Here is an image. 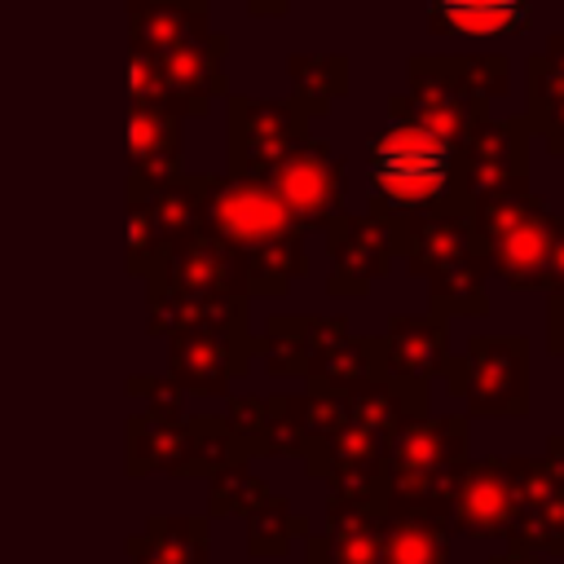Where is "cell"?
Instances as JSON below:
<instances>
[{
  "mask_svg": "<svg viewBox=\"0 0 564 564\" xmlns=\"http://www.w3.org/2000/svg\"><path fill=\"white\" fill-rule=\"evenodd\" d=\"M304 449H308V432H304L300 397L295 392L264 397V423L251 436V458H304Z\"/></svg>",
  "mask_w": 564,
  "mask_h": 564,
  "instance_id": "e575fe53",
  "label": "cell"
},
{
  "mask_svg": "<svg viewBox=\"0 0 564 564\" xmlns=\"http://www.w3.org/2000/svg\"><path fill=\"white\" fill-rule=\"evenodd\" d=\"M242 4H247V9L256 13V18H282L291 0H242Z\"/></svg>",
  "mask_w": 564,
  "mask_h": 564,
  "instance_id": "b9f144b4",
  "label": "cell"
},
{
  "mask_svg": "<svg viewBox=\"0 0 564 564\" xmlns=\"http://www.w3.org/2000/svg\"><path fill=\"white\" fill-rule=\"evenodd\" d=\"M128 564H212L207 516H150L128 538Z\"/></svg>",
  "mask_w": 564,
  "mask_h": 564,
  "instance_id": "83f0119b",
  "label": "cell"
},
{
  "mask_svg": "<svg viewBox=\"0 0 564 564\" xmlns=\"http://www.w3.org/2000/svg\"><path fill=\"white\" fill-rule=\"evenodd\" d=\"M383 551V507L326 498V533H308V564H379Z\"/></svg>",
  "mask_w": 564,
  "mask_h": 564,
  "instance_id": "44dd1931",
  "label": "cell"
},
{
  "mask_svg": "<svg viewBox=\"0 0 564 564\" xmlns=\"http://www.w3.org/2000/svg\"><path fill=\"white\" fill-rule=\"evenodd\" d=\"M234 256H238V291H242V300L286 295L295 278H308L304 234L300 238H282V242H264V247H247V251H234Z\"/></svg>",
  "mask_w": 564,
  "mask_h": 564,
  "instance_id": "f546056e",
  "label": "cell"
},
{
  "mask_svg": "<svg viewBox=\"0 0 564 564\" xmlns=\"http://www.w3.org/2000/svg\"><path fill=\"white\" fill-rule=\"evenodd\" d=\"M467 458V414H423L401 423L383 441V516H445Z\"/></svg>",
  "mask_w": 564,
  "mask_h": 564,
  "instance_id": "277c9868",
  "label": "cell"
},
{
  "mask_svg": "<svg viewBox=\"0 0 564 564\" xmlns=\"http://www.w3.org/2000/svg\"><path fill=\"white\" fill-rule=\"evenodd\" d=\"M212 35V0H128V48L167 53Z\"/></svg>",
  "mask_w": 564,
  "mask_h": 564,
  "instance_id": "7402d4cb",
  "label": "cell"
},
{
  "mask_svg": "<svg viewBox=\"0 0 564 564\" xmlns=\"http://www.w3.org/2000/svg\"><path fill=\"white\" fill-rule=\"evenodd\" d=\"M308 115L282 97H242L229 93L225 97V159H229V176H251L264 181L286 154H295L313 132H308Z\"/></svg>",
  "mask_w": 564,
  "mask_h": 564,
  "instance_id": "52a82bcc",
  "label": "cell"
},
{
  "mask_svg": "<svg viewBox=\"0 0 564 564\" xmlns=\"http://www.w3.org/2000/svg\"><path fill=\"white\" fill-rule=\"evenodd\" d=\"M546 348H551V357L564 361V291L546 295Z\"/></svg>",
  "mask_w": 564,
  "mask_h": 564,
  "instance_id": "ab89813d",
  "label": "cell"
},
{
  "mask_svg": "<svg viewBox=\"0 0 564 564\" xmlns=\"http://www.w3.org/2000/svg\"><path fill=\"white\" fill-rule=\"evenodd\" d=\"M198 234H212L216 242L247 251V247H264V242H282V238H300V225L291 220V212L282 207V198L251 176H212L203 181V216H198Z\"/></svg>",
  "mask_w": 564,
  "mask_h": 564,
  "instance_id": "ba28073f",
  "label": "cell"
},
{
  "mask_svg": "<svg viewBox=\"0 0 564 564\" xmlns=\"http://www.w3.org/2000/svg\"><path fill=\"white\" fill-rule=\"evenodd\" d=\"M397 260L423 282L432 317H485V260L476 251L471 216L467 212H423V216H392Z\"/></svg>",
  "mask_w": 564,
  "mask_h": 564,
  "instance_id": "3957f363",
  "label": "cell"
},
{
  "mask_svg": "<svg viewBox=\"0 0 564 564\" xmlns=\"http://www.w3.org/2000/svg\"><path fill=\"white\" fill-rule=\"evenodd\" d=\"M189 449L185 410H132L128 414V476H172Z\"/></svg>",
  "mask_w": 564,
  "mask_h": 564,
  "instance_id": "484cf974",
  "label": "cell"
},
{
  "mask_svg": "<svg viewBox=\"0 0 564 564\" xmlns=\"http://www.w3.org/2000/svg\"><path fill=\"white\" fill-rule=\"evenodd\" d=\"M273 489L264 485V476H251L247 463H234L216 476H207V516H251Z\"/></svg>",
  "mask_w": 564,
  "mask_h": 564,
  "instance_id": "8d00e7d4",
  "label": "cell"
},
{
  "mask_svg": "<svg viewBox=\"0 0 564 564\" xmlns=\"http://www.w3.org/2000/svg\"><path fill=\"white\" fill-rule=\"evenodd\" d=\"M242 295L238 291V256L234 247L216 242L212 234H189L185 242L167 247L145 273V300H216Z\"/></svg>",
  "mask_w": 564,
  "mask_h": 564,
  "instance_id": "7c38bea8",
  "label": "cell"
},
{
  "mask_svg": "<svg viewBox=\"0 0 564 564\" xmlns=\"http://www.w3.org/2000/svg\"><path fill=\"white\" fill-rule=\"evenodd\" d=\"M370 370H375V335H344L339 344H330L326 352L313 357V366H308V383L352 388V383L366 379Z\"/></svg>",
  "mask_w": 564,
  "mask_h": 564,
  "instance_id": "d590c367",
  "label": "cell"
},
{
  "mask_svg": "<svg viewBox=\"0 0 564 564\" xmlns=\"http://www.w3.org/2000/svg\"><path fill=\"white\" fill-rule=\"evenodd\" d=\"M344 410H348V423H357L370 436L388 441L401 423L427 414V388H405V383H392V379L370 370L366 379L344 388Z\"/></svg>",
  "mask_w": 564,
  "mask_h": 564,
  "instance_id": "cb8c5ba5",
  "label": "cell"
},
{
  "mask_svg": "<svg viewBox=\"0 0 564 564\" xmlns=\"http://www.w3.org/2000/svg\"><path fill=\"white\" fill-rule=\"evenodd\" d=\"M524 123L546 137L551 154H564V35H551L546 53L524 66Z\"/></svg>",
  "mask_w": 564,
  "mask_h": 564,
  "instance_id": "d4e9b609",
  "label": "cell"
},
{
  "mask_svg": "<svg viewBox=\"0 0 564 564\" xmlns=\"http://www.w3.org/2000/svg\"><path fill=\"white\" fill-rule=\"evenodd\" d=\"M564 291V216H555V234H551V269H546V295Z\"/></svg>",
  "mask_w": 564,
  "mask_h": 564,
  "instance_id": "60d3db41",
  "label": "cell"
},
{
  "mask_svg": "<svg viewBox=\"0 0 564 564\" xmlns=\"http://www.w3.org/2000/svg\"><path fill=\"white\" fill-rule=\"evenodd\" d=\"M128 101L132 106H163V84L150 53L128 48Z\"/></svg>",
  "mask_w": 564,
  "mask_h": 564,
  "instance_id": "74e56055",
  "label": "cell"
},
{
  "mask_svg": "<svg viewBox=\"0 0 564 564\" xmlns=\"http://www.w3.org/2000/svg\"><path fill=\"white\" fill-rule=\"evenodd\" d=\"M203 181L207 172L198 176H176L167 185H154V189H128V203L145 216V229H150V242H154V260L185 242L189 234H198V216H203Z\"/></svg>",
  "mask_w": 564,
  "mask_h": 564,
  "instance_id": "603a6c76",
  "label": "cell"
},
{
  "mask_svg": "<svg viewBox=\"0 0 564 564\" xmlns=\"http://www.w3.org/2000/svg\"><path fill=\"white\" fill-rule=\"evenodd\" d=\"M489 564H542V555H524V551H498V555H489Z\"/></svg>",
  "mask_w": 564,
  "mask_h": 564,
  "instance_id": "7bdbcfd3",
  "label": "cell"
},
{
  "mask_svg": "<svg viewBox=\"0 0 564 564\" xmlns=\"http://www.w3.org/2000/svg\"><path fill=\"white\" fill-rule=\"evenodd\" d=\"M225 48H229V40L220 31H212L207 40H194V44H181V48H167L154 57V70L163 84V106L176 119H203L216 97H229Z\"/></svg>",
  "mask_w": 564,
  "mask_h": 564,
  "instance_id": "e0dca14e",
  "label": "cell"
},
{
  "mask_svg": "<svg viewBox=\"0 0 564 564\" xmlns=\"http://www.w3.org/2000/svg\"><path fill=\"white\" fill-rule=\"evenodd\" d=\"M172 330H216L234 339H251L247 326V300L242 295H216V300H159L150 304V335Z\"/></svg>",
  "mask_w": 564,
  "mask_h": 564,
  "instance_id": "f1b7e54d",
  "label": "cell"
},
{
  "mask_svg": "<svg viewBox=\"0 0 564 564\" xmlns=\"http://www.w3.org/2000/svg\"><path fill=\"white\" fill-rule=\"evenodd\" d=\"M348 335L344 313H278L264 326V339H256V357L264 361V375L273 379H308V366L317 352L339 344Z\"/></svg>",
  "mask_w": 564,
  "mask_h": 564,
  "instance_id": "d6986e66",
  "label": "cell"
},
{
  "mask_svg": "<svg viewBox=\"0 0 564 564\" xmlns=\"http://www.w3.org/2000/svg\"><path fill=\"white\" fill-rule=\"evenodd\" d=\"M449 524L432 511L383 516V551L379 564H449Z\"/></svg>",
  "mask_w": 564,
  "mask_h": 564,
  "instance_id": "4dcf8cb0",
  "label": "cell"
},
{
  "mask_svg": "<svg viewBox=\"0 0 564 564\" xmlns=\"http://www.w3.org/2000/svg\"><path fill=\"white\" fill-rule=\"evenodd\" d=\"M286 79H291V101L308 119H322L348 93L352 62L344 53H291L286 57Z\"/></svg>",
  "mask_w": 564,
  "mask_h": 564,
  "instance_id": "1f68e13d",
  "label": "cell"
},
{
  "mask_svg": "<svg viewBox=\"0 0 564 564\" xmlns=\"http://www.w3.org/2000/svg\"><path fill=\"white\" fill-rule=\"evenodd\" d=\"M516 520H520V494H516L507 454L467 458V467L458 471V485L449 494V507H445L449 533L480 538V542H507Z\"/></svg>",
  "mask_w": 564,
  "mask_h": 564,
  "instance_id": "30bf717a",
  "label": "cell"
},
{
  "mask_svg": "<svg viewBox=\"0 0 564 564\" xmlns=\"http://www.w3.org/2000/svg\"><path fill=\"white\" fill-rule=\"evenodd\" d=\"M449 366V322L445 317H405L392 313L388 330L375 335V375L405 383V388H427L441 379Z\"/></svg>",
  "mask_w": 564,
  "mask_h": 564,
  "instance_id": "ac0fdd59",
  "label": "cell"
},
{
  "mask_svg": "<svg viewBox=\"0 0 564 564\" xmlns=\"http://www.w3.org/2000/svg\"><path fill=\"white\" fill-rule=\"evenodd\" d=\"M304 467L313 480L330 485V498L383 507V441L366 427L344 423L339 432L313 441L304 449Z\"/></svg>",
  "mask_w": 564,
  "mask_h": 564,
  "instance_id": "5bb4252c",
  "label": "cell"
},
{
  "mask_svg": "<svg viewBox=\"0 0 564 564\" xmlns=\"http://www.w3.org/2000/svg\"><path fill=\"white\" fill-rule=\"evenodd\" d=\"M313 524L308 516L291 511L282 494H269L251 516H247V555L251 560H282L295 542H308Z\"/></svg>",
  "mask_w": 564,
  "mask_h": 564,
  "instance_id": "836d02e7",
  "label": "cell"
},
{
  "mask_svg": "<svg viewBox=\"0 0 564 564\" xmlns=\"http://www.w3.org/2000/svg\"><path fill=\"white\" fill-rule=\"evenodd\" d=\"M326 251H330V278L326 291L339 300L366 295L375 282H383L397 264V238L388 216H348L339 212L326 225Z\"/></svg>",
  "mask_w": 564,
  "mask_h": 564,
  "instance_id": "4fadbf2b",
  "label": "cell"
},
{
  "mask_svg": "<svg viewBox=\"0 0 564 564\" xmlns=\"http://www.w3.org/2000/svg\"><path fill=\"white\" fill-rule=\"evenodd\" d=\"M533 26V0H427L432 35H524Z\"/></svg>",
  "mask_w": 564,
  "mask_h": 564,
  "instance_id": "4316f807",
  "label": "cell"
},
{
  "mask_svg": "<svg viewBox=\"0 0 564 564\" xmlns=\"http://www.w3.org/2000/svg\"><path fill=\"white\" fill-rule=\"evenodd\" d=\"M264 185L282 198V207L291 212L300 234L304 229H326L344 212V194H348L344 163H339V154L322 137H308L295 154H286L264 176Z\"/></svg>",
  "mask_w": 564,
  "mask_h": 564,
  "instance_id": "8fae6325",
  "label": "cell"
},
{
  "mask_svg": "<svg viewBox=\"0 0 564 564\" xmlns=\"http://www.w3.org/2000/svg\"><path fill=\"white\" fill-rule=\"evenodd\" d=\"M529 123L520 119H485L471 141L458 150L463 154V198H485L498 189H524L529 185Z\"/></svg>",
  "mask_w": 564,
  "mask_h": 564,
  "instance_id": "2e32d148",
  "label": "cell"
},
{
  "mask_svg": "<svg viewBox=\"0 0 564 564\" xmlns=\"http://www.w3.org/2000/svg\"><path fill=\"white\" fill-rule=\"evenodd\" d=\"M185 176L181 119L167 106L128 101V189H154Z\"/></svg>",
  "mask_w": 564,
  "mask_h": 564,
  "instance_id": "ffe728a7",
  "label": "cell"
},
{
  "mask_svg": "<svg viewBox=\"0 0 564 564\" xmlns=\"http://www.w3.org/2000/svg\"><path fill=\"white\" fill-rule=\"evenodd\" d=\"M256 339H234L216 330H172L167 335V379L194 397H229V383L251 370Z\"/></svg>",
  "mask_w": 564,
  "mask_h": 564,
  "instance_id": "9a60e30c",
  "label": "cell"
},
{
  "mask_svg": "<svg viewBox=\"0 0 564 564\" xmlns=\"http://www.w3.org/2000/svg\"><path fill=\"white\" fill-rule=\"evenodd\" d=\"M366 185L370 212L388 220L423 212H467L458 145L410 119H388L366 137Z\"/></svg>",
  "mask_w": 564,
  "mask_h": 564,
  "instance_id": "6da1fadb",
  "label": "cell"
},
{
  "mask_svg": "<svg viewBox=\"0 0 564 564\" xmlns=\"http://www.w3.org/2000/svg\"><path fill=\"white\" fill-rule=\"evenodd\" d=\"M445 392L467 405V419H524L529 414V339L471 335L445 366Z\"/></svg>",
  "mask_w": 564,
  "mask_h": 564,
  "instance_id": "8992f818",
  "label": "cell"
},
{
  "mask_svg": "<svg viewBox=\"0 0 564 564\" xmlns=\"http://www.w3.org/2000/svg\"><path fill=\"white\" fill-rule=\"evenodd\" d=\"M511 62L498 53L485 57H410V88L383 101L388 119H410L454 141L458 150L489 119V106L507 93Z\"/></svg>",
  "mask_w": 564,
  "mask_h": 564,
  "instance_id": "7a4b0ae2",
  "label": "cell"
},
{
  "mask_svg": "<svg viewBox=\"0 0 564 564\" xmlns=\"http://www.w3.org/2000/svg\"><path fill=\"white\" fill-rule=\"evenodd\" d=\"M516 494H520V520L502 551L524 555H564V432L551 436L546 454H507Z\"/></svg>",
  "mask_w": 564,
  "mask_h": 564,
  "instance_id": "9c48e42d",
  "label": "cell"
},
{
  "mask_svg": "<svg viewBox=\"0 0 564 564\" xmlns=\"http://www.w3.org/2000/svg\"><path fill=\"white\" fill-rule=\"evenodd\" d=\"M225 423L251 445V436L260 432V423H264V397H225Z\"/></svg>",
  "mask_w": 564,
  "mask_h": 564,
  "instance_id": "f35d334b",
  "label": "cell"
},
{
  "mask_svg": "<svg viewBox=\"0 0 564 564\" xmlns=\"http://www.w3.org/2000/svg\"><path fill=\"white\" fill-rule=\"evenodd\" d=\"M234 463H251V445L225 423V414H189V449L172 476H216Z\"/></svg>",
  "mask_w": 564,
  "mask_h": 564,
  "instance_id": "d6a6232c",
  "label": "cell"
},
{
  "mask_svg": "<svg viewBox=\"0 0 564 564\" xmlns=\"http://www.w3.org/2000/svg\"><path fill=\"white\" fill-rule=\"evenodd\" d=\"M485 273L516 291H546L555 216L524 189H498L467 203Z\"/></svg>",
  "mask_w": 564,
  "mask_h": 564,
  "instance_id": "5b68a950",
  "label": "cell"
}]
</instances>
